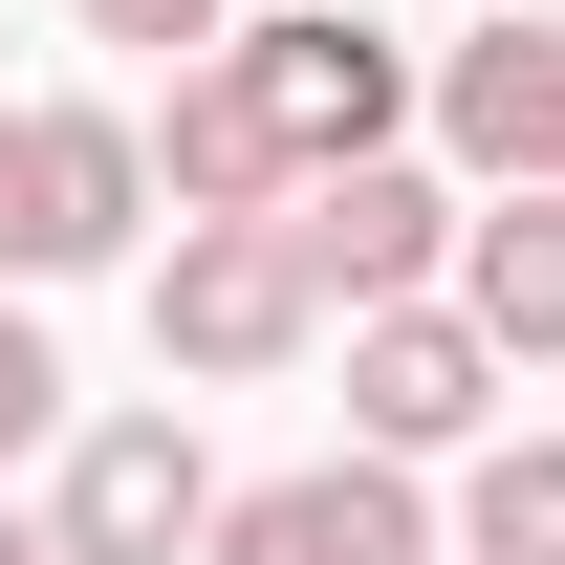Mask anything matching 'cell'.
Instances as JSON below:
<instances>
[{"mask_svg": "<svg viewBox=\"0 0 565 565\" xmlns=\"http://www.w3.org/2000/svg\"><path fill=\"white\" fill-rule=\"evenodd\" d=\"M217 87L262 109V152H282V196L414 131V44H392V22H349V0H282V22H217Z\"/></svg>", "mask_w": 565, "mask_h": 565, "instance_id": "obj_1", "label": "cell"}, {"mask_svg": "<svg viewBox=\"0 0 565 565\" xmlns=\"http://www.w3.org/2000/svg\"><path fill=\"white\" fill-rule=\"evenodd\" d=\"M327 349V282L282 217H174V262H152V370H196V392H262V370Z\"/></svg>", "mask_w": 565, "mask_h": 565, "instance_id": "obj_2", "label": "cell"}, {"mask_svg": "<svg viewBox=\"0 0 565 565\" xmlns=\"http://www.w3.org/2000/svg\"><path fill=\"white\" fill-rule=\"evenodd\" d=\"M131 217H152V131L131 109H0V305L131 262Z\"/></svg>", "mask_w": 565, "mask_h": 565, "instance_id": "obj_3", "label": "cell"}, {"mask_svg": "<svg viewBox=\"0 0 565 565\" xmlns=\"http://www.w3.org/2000/svg\"><path fill=\"white\" fill-rule=\"evenodd\" d=\"M44 544H66V565H196V544H217V457H196V414H87V435H66V500H44Z\"/></svg>", "mask_w": 565, "mask_h": 565, "instance_id": "obj_4", "label": "cell"}, {"mask_svg": "<svg viewBox=\"0 0 565 565\" xmlns=\"http://www.w3.org/2000/svg\"><path fill=\"white\" fill-rule=\"evenodd\" d=\"M282 239H305V282H327V327H349V305H435V282H457V174L349 152V174L282 196Z\"/></svg>", "mask_w": 565, "mask_h": 565, "instance_id": "obj_5", "label": "cell"}, {"mask_svg": "<svg viewBox=\"0 0 565 565\" xmlns=\"http://www.w3.org/2000/svg\"><path fill=\"white\" fill-rule=\"evenodd\" d=\"M479 414H500V349L457 327V282L349 305V457H479Z\"/></svg>", "mask_w": 565, "mask_h": 565, "instance_id": "obj_6", "label": "cell"}, {"mask_svg": "<svg viewBox=\"0 0 565 565\" xmlns=\"http://www.w3.org/2000/svg\"><path fill=\"white\" fill-rule=\"evenodd\" d=\"M414 109H435V152H457L479 196H565V22H479V44H435Z\"/></svg>", "mask_w": 565, "mask_h": 565, "instance_id": "obj_7", "label": "cell"}, {"mask_svg": "<svg viewBox=\"0 0 565 565\" xmlns=\"http://www.w3.org/2000/svg\"><path fill=\"white\" fill-rule=\"evenodd\" d=\"M196 565H435L414 457H305V479H239Z\"/></svg>", "mask_w": 565, "mask_h": 565, "instance_id": "obj_8", "label": "cell"}, {"mask_svg": "<svg viewBox=\"0 0 565 565\" xmlns=\"http://www.w3.org/2000/svg\"><path fill=\"white\" fill-rule=\"evenodd\" d=\"M457 327H479L500 370H522V349L565 370V196H479V217H457Z\"/></svg>", "mask_w": 565, "mask_h": 565, "instance_id": "obj_9", "label": "cell"}, {"mask_svg": "<svg viewBox=\"0 0 565 565\" xmlns=\"http://www.w3.org/2000/svg\"><path fill=\"white\" fill-rule=\"evenodd\" d=\"M152 196L174 217H282V152H262V109L217 87V44L174 66V109H152Z\"/></svg>", "mask_w": 565, "mask_h": 565, "instance_id": "obj_10", "label": "cell"}, {"mask_svg": "<svg viewBox=\"0 0 565 565\" xmlns=\"http://www.w3.org/2000/svg\"><path fill=\"white\" fill-rule=\"evenodd\" d=\"M457 565H565V435H500L457 479Z\"/></svg>", "mask_w": 565, "mask_h": 565, "instance_id": "obj_11", "label": "cell"}, {"mask_svg": "<svg viewBox=\"0 0 565 565\" xmlns=\"http://www.w3.org/2000/svg\"><path fill=\"white\" fill-rule=\"evenodd\" d=\"M22 435H66V370H44V327L0 305V457H22Z\"/></svg>", "mask_w": 565, "mask_h": 565, "instance_id": "obj_12", "label": "cell"}, {"mask_svg": "<svg viewBox=\"0 0 565 565\" xmlns=\"http://www.w3.org/2000/svg\"><path fill=\"white\" fill-rule=\"evenodd\" d=\"M66 22H87V44H152V66H196V44H217V0H66Z\"/></svg>", "mask_w": 565, "mask_h": 565, "instance_id": "obj_13", "label": "cell"}, {"mask_svg": "<svg viewBox=\"0 0 565 565\" xmlns=\"http://www.w3.org/2000/svg\"><path fill=\"white\" fill-rule=\"evenodd\" d=\"M0 565H66V544H44V522H0Z\"/></svg>", "mask_w": 565, "mask_h": 565, "instance_id": "obj_14", "label": "cell"}]
</instances>
